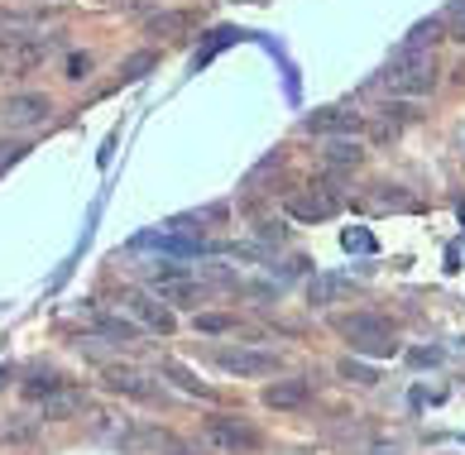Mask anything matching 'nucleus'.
I'll list each match as a JSON object with an SVG mask.
<instances>
[{
	"label": "nucleus",
	"mask_w": 465,
	"mask_h": 455,
	"mask_svg": "<svg viewBox=\"0 0 465 455\" xmlns=\"http://www.w3.org/2000/svg\"><path fill=\"white\" fill-rule=\"evenodd\" d=\"M379 82H384L393 96H427V92L437 86V63H432V54H427V48L399 44V48L389 54V67L379 73Z\"/></svg>",
	"instance_id": "obj_1"
},
{
	"label": "nucleus",
	"mask_w": 465,
	"mask_h": 455,
	"mask_svg": "<svg viewBox=\"0 0 465 455\" xmlns=\"http://www.w3.org/2000/svg\"><path fill=\"white\" fill-rule=\"evenodd\" d=\"M336 336H346L351 350L360 355H399V341H393V326L384 317H374V312H346V317H336Z\"/></svg>",
	"instance_id": "obj_2"
},
{
	"label": "nucleus",
	"mask_w": 465,
	"mask_h": 455,
	"mask_svg": "<svg viewBox=\"0 0 465 455\" xmlns=\"http://www.w3.org/2000/svg\"><path fill=\"white\" fill-rule=\"evenodd\" d=\"M202 441L216 455H250V450H260V431L245 427L240 417H212L202 427Z\"/></svg>",
	"instance_id": "obj_3"
},
{
	"label": "nucleus",
	"mask_w": 465,
	"mask_h": 455,
	"mask_svg": "<svg viewBox=\"0 0 465 455\" xmlns=\"http://www.w3.org/2000/svg\"><path fill=\"white\" fill-rule=\"evenodd\" d=\"M341 206V192L331 183H312L307 192H292L288 197V216L292 221H326Z\"/></svg>",
	"instance_id": "obj_4"
},
{
	"label": "nucleus",
	"mask_w": 465,
	"mask_h": 455,
	"mask_svg": "<svg viewBox=\"0 0 465 455\" xmlns=\"http://www.w3.org/2000/svg\"><path fill=\"white\" fill-rule=\"evenodd\" d=\"M360 130H365V115H360V111H346V106H326V111H312V115H307V134L355 139Z\"/></svg>",
	"instance_id": "obj_5"
},
{
	"label": "nucleus",
	"mask_w": 465,
	"mask_h": 455,
	"mask_svg": "<svg viewBox=\"0 0 465 455\" xmlns=\"http://www.w3.org/2000/svg\"><path fill=\"white\" fill-rule=\"evenodd\" d=\"M48 111H54V101H48L44 92H20V96H10L5 106H0V120L15 130H25V125H44Z\"/></svg>",
	"instance_id": "obj_6"
},
{
	"label": "nucleus",
	"mask_w": 465,
	"mask_h": 455,
	"mask_svg": "<svg viewBox=\"0 0 465 455\" xmlns=\"http://www.w3.org/2000/svg\"><path fill=\"white\" fill-rule=\"evenodd\" d=\"M120 302H125V307H130V317H140L149 331H159V336H173V312L163 307V297H159V292H140V288H134V292L120 297Z\"/></svg>",
	"instance_id": "obj_7"
},
{
	"label": "nucleus",
	"mask_w": 465,
	"mask_h": 455,
	"mask_svg": "<svg viewBox=\"0 0 465 455\" xmlns=\"http://www.w3.org/2000/svg\"><path fill=\"white\" fill-rule=\"evenodd\" d=\"M216 364L240 379H264V374H273L279 355H269V350H216Z\"/></svg>",
	"instance_id": "obj_8"
},
{
	"label": "nucleus",
	"mask_w": 465,
	"mask_h": 455,
	"mask_svg": "<svg viewBox=\"0 0 465 455\" xmlns=\"http://www.w3.org/2000/svg\"><path fill=\"white\" fill-rule=\"evenodd\" d=\"M260 398L273 412H292V408H302V402L312 398V379H273V383H264Z\"/></svg>",
	"instance_id": "obj_9"
},
{
	"label": "nucleus",
	"mask_w": 465,
	"mask_h": 455,
	"mask_svg": "<svg viewBox=\"0 0 465 455\" xmlns=\"http://www.w3.org/2000/svg\"><path fill=\"white\" fill-rule=\"evenodd\" d=\"M82 408H87V393H82V389H67V383L39 398V412L48 417V422H67V417H77Z\"/></svg>",
	"instance_id": "obj_10"
},
{
	"label": "nucleus",
	"mask_w": 465,
	"mask_h": 455,
	"mask_svg": "<svg viewBox=\"0 0 465 455\" xmlns=\"http://www.w3.org/2000/svg\"><path fill=\"white\" fill-rule=\"evenodd\" d=\"M106 389L111 393H125V398H153V383L140 370H120V364H111V370H106Z\"/></svg>",
	"instance_id": "obj_11"
},
{
	"label": "nucleus",
	"mask_w": 465,
	"mask_h": 455,
	"mask_svg": "<svg viewBox=\"0 0 465 455\" xmlns=\"http://www.w3.org/2000/svg\"><path fill=\"white\" fill-rule=\"evenodd\" d=\"M346 288H351L346 273H317L312 283H307V302H312V307H331Z\"/></svg>",
	"instance_id": "obj_12"
},
{
	"label": "nucleus",
	"mask_w": 465,
	"mask_h": 455,
	"mask_svg": "<svg viewBox=\"0 0 465 455\" xmlns=\"http://www.w3.org/2000/svg\"><path fill=\"white\" fill-rule=\"evenodd\" d=\"M39 441V417H0V446H29Z\"/></svg>",
	"instance_id": "obj_13"
},
{
	"label": "nucleus",
	"mask_w": 465,
	"mask_h": 455,
	"mask_svg": "<svg viewBox=\"0 0 465 455\" xmlns=\"http://www.w3.org/2000/svg\"><path fill=\"white\" fill-rule=\"evenodd\" d=\"M153 292L163 297V302H178V307H197L202 302V283H193V278H168V283H153Z\"/></svg>",
	"instance_id": "obj_14"
},
{
	"label": "nucleus",
	"mask_w": 465,
	"mask_h": 455,
	"mask_svg": "<svg viewBox=\"0 0 465 455\" xmlns=\"http://www.w3.org/2000/svg\"><path fill=\"white\" fill-rule=\"evenodd\" d=\"M322 159L331 168H360V163H365V149H360L355 139H331V144L322 149Z\"/></svg>",
	"instance_id": "obj_15"
},
{
	"label": "nucleus",
	"mask_w": 465,
	"mask_h": 455,
	"mask_svg": "<svg viewBox=\"0 0 465 455\" xmlns=\"http://www.w3.org/2000/svg\"><path fill=\"white\" fill-rule=\"evenodd\" d=\"M149 67H159V54H153V48H140V54H130L125 63H120V77L134 82V77H144Z\"/></svg>",
	"instance_id": "obj_16"
},
{
	"label": "nucleus",
	"mask_w": 465,
	"mask_h": 455,
	"mask_svg": "<svg viewBox=\"0 0 465 455\" xmlns=\"http://www.w3.org/2000/svg\"><path fill=\"white\" fill-rule=\"evenodd\" d=\"M163 374H168V379H173V383H178V389H183V393H197V398H212V389H206V383H197V379H193V374H187V370H183V364H178V360H168V364H163Z\"/></svg>",
	"instance_id": "obj_17"
},
{
	"label": "nucleus",
	"mask_w": 465,
	"mask_h": 455,
	"mask_svg": "<svg viewBox=\"0 0 465 455\" xmlns=\"http://www.w3.org/2000/svg\"><path fill=\"white\" fill-rule=\"evenodd\" d=\"M193 20H197V15H187V10H178V15H153L149 34H178V29H193Z\"/></svg>",
	"instance_id": "obj_18"
},
{
	"label": "nucleus",
	"mask_w": 465,
	"mask_h": 455,
	"mask_svg": "<svg viewBox=\"0 0 465 455\" xmlns=\"http://www.w3.org/2000/svg\"><path fill=\"white\" fill-rule=\"evenodd\" d=\"M54 389H63V379H58L54 370H44V374H34V379H25V398H34V402H39L44 393H54Z\"/></svg>",
	"instance_id": "obj_19"
},
{
	"label": "nucleus",
	"mask_w": 465,
	"mask_h": 455,
	"mask_svg": "<svg viewBox=\"0 0 465 455\" xmlns=\"http://www.w3.org/2000/svg\"><path fill=\"white\" fill-rule=\"evenodd\" d=\"M441 39V20H422L418 29L408 34V48H432Z\"/></svg>",
	"instance_id": "obj_20"
},
{
	"label": "nucleus",
	"mask_w": 465,
	"mask_h": 455,
	"mask_svg": "<svg viewBox=\"0 0 465 455\" xmlns=\"http://www.w3.org/2000/svg\"><path fill=\"white\" fill-rule=\"evenodd\" d=\"M101 336H111L115 345H130L134 341V326L125 317H106V321H101Z\"/></svg>",
	"instance_id": "obj_21"
},
{
	"label": "nucleus",
	"mask_w": 465,
	"mask_h": 455,
	"mask_svg": "<svg viewBox=\"0 0 465 455\" xmlns=\"http://www.w3.org/2000/svg\"><path fill=\"white\" fill-rule=\"evenodd\" d=\"M441 29L451 34V39H460V44H465V0H460V5H451V10L441 15Z\"/></svg>",
	"instance_id": "obj_22"
},
{
	"label": "nucleus",
	"mask_w": 465,
	"mask_h": 455,
	"mask_svg": "<svg viewBox=\"0 0 465 455\" xmlns=\"http://www.w3.org/2000/svg\"><path fill=\"white\" fill-rule=\"evenodd\" d=\"M341 379H351V383H360V389H370L374 370H370V364H355V360H341Z\"/></svg>",
	"instance_id": "obj_23"
},
{
	"label": "nucleus",
	"mask_w": 465,
	"mask_h": 455,
	"mask_svg": "<svg viewBox=\"0 0 465 455\" xmlns=\"http://www.w3.org/2000/svg\"><path fill=\"white\" fill-rule=\"evenodd\" d=\"M341 244H346V250H355V254H370V250H374V235H370V231H346V235H341Z\"/></svg>",
	"instance_id": "obj_24"
},
{
	"label": "nucleus",
	"mask_w": 465,
	"mask_h": 455,
	"mask_svg": "<svg viewBox=\"0 0 465 455\" xmlns=\"http://www.w3.org/2000/svg\"><path fill=\"white\" fill-rule=\"evenodd\" d=\"M254 235H260V240H273V244H283V240H288V225H279V221H260V225H254Z\"/></svg>",
	"instance_id": "obj_25"
},
{
	"label": "nucleus",
	"mask_w": 465,
	"mask_h": 455,
	"mask_svg": "<svg viewBox=\"0 0 465 455\" xmlns=\"http://www.w3.org/2000/svg\"><path fill=\"white\" fill-rule=\"evenodd\" d=\"M25 153H29V144H0V173H5L10 163H20Z\"/></svg>",
	"instance_id": "obj_26"
},
{
	"label": "nucleus",
	"mask_w": 465,
	"mask_h": 455,
	"mask_svg": "<svg viewBox=\"0 0 465 455\" xmlns=\"http://www.w3.org/2000/svg\"><path fill=\"white\" fill-rule=\"evenodd\" d=\"M87 73H92V58H87V54H73V58H67V77H73V82H82Z\"/></svg>",
	"instance_id": "obj_27"
},
{
	"label": "nucleus",
	"mask_w": 465,
	"mask_h": 455,
	"mask_svg": "<svg viewBox=\"0 0 465 455\" xmlns=\"http://www.w3.org/2000/svg\"><path fill=\"white\" fill-rule=\"evenodd\" d=\"M197 331H235V317H212L206 312V317H197Z\"/></svg>",
	"instance_id": "obj_28"
},
{
	"label": "nucleus",
	"mask_w": 465,
	"mask_h": 455,
	"mask_svg": "<svg viewBox=\"0 0 465 455\" xmlns=\"http://www.w3.org/2000/svg\"><path fill=\"white\" fill-rule=\"evenodd\" d=\"M163 450H168V455H193V446H183V441H168V436H163Z\"/></svg>",
	"instance_id": "obj_29"
},
{
	"label": "nucleus",
	"mask_w": 465,
	"mask_h": 455,
	"mask_svg": "<svg viewBox=\"0 0 465 455\" xmlns=\"http://www.w3.org/2000/svg\"><path fill=\"white\" fill-rule=\"evenodd\" d=\"M5 379H10V374H5V370H0V389H5Z\"/></svg>",
	"instance_id": "obj_30"
}]
</instances>
